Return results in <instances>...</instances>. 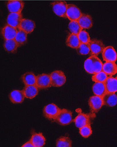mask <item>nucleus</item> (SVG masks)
I'll list each match as a JSON object with an SVG mask.
<instances>
[{"label": "nucleus", "mask_w": 117, "mask_h": 147, "mask_svg": "<svg viewBox=\"0 0 117 147\" xmlns=\"http://www.w3.org/2000/svg\"><path fill=\"white\" fill-rule=\"evenodd\" d=\"M103 64L97 56L92 55L85 61L84 68L90 74H94L102 71Z\"/></svg>", "instance_id": "obj_1"}, {"label": "nucleus", "mask_w": 117, "mask_h": 147, "mask_svg": "<svg viewBox=\"0 0 117 147\" xmlns=\"http://www.w3.org/2000/svg\"><path fill=\"white\" fill-rule=\"evenodd\" d=\"M54 121L61 125H69L73 121L72 112L67 109H61Z\"/></svg>", "instance_id": "obj_2"}, {"label": "nucleus", "mask_w": 117, "mask_h": 147, "mask_svg": "<svg viewBox=\"0 0 117 147\" xmlns=\"http://www.w3.org/2000/svg\"><path fill=\"white\" fill-rule=\"evenodd\" d=\"M51 86L60 87L63 86L66 83V77L62 71H55L50 74Z\"/></svg>", "instance_id": "obj_3"}, {"label": "nucleus", "mask_w": 117, "mask_h": 147, "mask_svg": "<svg viewBox=\"0 0 117 147\" xmlns=\"http://www.w3.org/2000/svg\"><path fill=\"white\" fill-rule=\"evenodd\" d=\"M76 111L78 115L74 119V122L78 128L91 125L92 116L90 115L84 113L80 109H77Z\"/></svg>", "instance_id": "obj_4"}, {"label": "nucleus", "mask_w": 117, "mask_h": 147, "mask_svg": "<svg viewBox=\"0 0 117 147\" xmlns=\"http://www.w3.org/2000/svg\"><path fill=\"white\" fill-rule=\"evenodd\" d=\"M51 4L53 12L57 16L62 18H67L66 12L68 4L66 2L55 1Z\"/></svg>", "instance_id": "obj_5"}, {"label": "nucleus", "mask_w": 117, "mask_h": 147, "mask_svg": "<svg viewBox=\"0 0 117 147\" xmlns=\"http://www.w3.org/2000/svg\"><path fill=\"white\" fill-rule=\"evenodd\" d=\"M61 109L54 104H50L44 107L43 115L49 120H55Z\"/></svg>", "instance_id": "obj_6"}, {"label": "nucleus", "mask_w": 117, "mask_h": 147, "mask_svg": "<svg viewBox=\"0 0 117 147\" xmlns=\"http://www.w3.org/2000/svg\"><path fill=\"white\" fill-rule=\"evenodd\" d=\"M88 105L92 113H98L104 105L102 97L96 95L91 96L88 100Z\"/></svg>", "instance_id": "obj_7"}, {"label": "nucleus", "mask_w": 117, "mask_h": 147, "mask_svg": "<svg viewBox=\"0 0 117 147\" xmlns=\"http://www.w3.org/2000/svg\"><path fill=\"white\" fill-rule=\"evenodd\" d=\"M35 85L39 89H46L51 87L50 75L43 73L37 75Z\"/></svg>", "instance_id": "obj_8"}, {"label": "nucleus", "mask_w": 117, "mask_h": 147, "mask_svg": "<svg viewBox=\"0 0 117 147\" xmlns=\"http://www.w3.org/2000/svg\"><path fill=\"white\" fill-rule=\"evenodd\" d=\"M103 60L106 62H116L117 54L114 48L112 46L105 47L102 52Z\"/></svg>", "instance_id": "obj_9"}, {"label": "nucleus", "mask_w": 117, "mask_h": 147, "mask_svg": "<svg viewBox=\"0 0 117 147\" xmlns=\"http://www.w3.org/2000/svg\"><path fill=\"white\" fill-rule=\"evenodd\" d=\"M82 14L81 10L76 5L72 4L67 5L66 15L70 21H78Z\"/></svg>", "instance_id": "obj_10"}, {"label": "nucleus", "mask_w": 117, "mask_h": 147, "mask_svg": "<svg viewBox=\"0 0 117 147\" xmlns=\"http://www.w3.org/2000/svg\"><path fill=\"white\" fill-rule=\"evenodd\" d=\"M92 55L98 56L102 53L105 47L103 42L100 40L94 39L90 40L88 43Z\"/></svg>", "instance_id": "obj_11"}, {"label": "nucleus", "mask_w": 117, "mask_h": 147, "mask_svg": "<svg viewBox=\"0 0 117 147\" xmlns=\"http://www.w3.org/2000/svg\"><path fill=\"white\" fill-rule=\"evenodd\" d=\"M22 19L21 13H10L7 18V23L18 30Z\"/></svg>", "instance_id": "obj_12"}, {"label": "nucleus", "mask_w": 117, "mask_h": 147, "mask_svg": "<svg viewBox=\"0 0 117 147\" xmlns=\"http://www.w3.org/2000/svg\"><path fill=\"white\" fill-rule=\"evenodd\" d=\"M24 3L21 1H9L7 7L10 13H21L24 7Z\"/></svg>", "instance_id": "obj_13"}, {"label": "nucleus", "mask_w": 117, "mask_h": 147, "mask_svg": "<svg viewBox=\"0 0 117 147\" xmlns=\"http://www.w3.org/2000/svg\"><path fill=\"white\" fill-rule=\"evenodd\" d=\"M18 29L14 27L7 24L1 30L2 34L5 40L13 39L15 38Z\"/></svg>", "instance_id": "obj_14"}, {"label": "nucleus", "mask_w": 117, "mask_h": 147, "mask_svg": "<svg viewBox=\"0 0 117 147\" xmlns=\"http://www.w3.org/2000/svg\"><path fill=\"white\" fill-rule=\"evenodd\" d=\"M102 98L104 105L109 107H113L116 105L117 95L115 93L106 92Z\"/></svg>", "instance_id": "obj_15"}, {"label": "nucleus", "mask_w": 117, "mask_h": 147, "mask_svg": "<svg viewBox=\"0 0 117 147\" xmlns=\"http://www.w3.org/2000/svg\"><path fill=\"white\" fill-rule=\"evenodd\" d=\"M35 27L34 21L27 18H23L20 24L19 29L21 30L27 34H30L33 31Z\"/></svg>", "instance_id": "obj_16"}, {"label": "nucleus", "mask_w": 117, "mask_h": 147, "mask_svg": "<svg viewBox=\"0 0 117 147\" xmlns=\"http://www.w3.org/2000/svg\"><path fill=\"white\" fill-rule=\"evenodd\" d=\"M25 98L22 90H14L9 94V100L13 104H21L23 102Z\"/></svg>", "instance_id": "obj_17"}, {"label": "nucleus", "mask_w": 117, "mask_h": 147, "mask_svg": "<svg viewBox=\"0 0 117 147\" xmlns=\"http://www.w3.org/2000/svg\"><path fill=\"white\" fill-rule=\"evenodd\" d=\"M77 21L80 27L82 29H88L91 28L93 25L92 18L91 16L89 15L82 14Z\"/></svg>", "instance_id": "obj_18"}, {"label": "nucleus", "mask_w": 117, "mask_h": 147, "mask_svg": "<svg viewBox=\"0 0 117 147\" xmlns=\"http://www.w3.org/2000/svg\"><path fill=\"white\" fill-rule=\"evenodd\" d=\"M106 92H117V79L112 77H108L104 82Z\"/></svg>", "instance_id": "obj_19"}, {"label": "nucleus", "mask_w": 117, "mask_h": 147, "mask_svg": "<svg viewBox=\"0 0 117 147\" xmlns=\"http://www.w3.org/2000/svg\"><path fill=\"white\" fill-rule=\"evenodd\" d=\"M38 88L35 85L25 86L22 90L25 98L32 99L35 97L38 93Z\"/></svg>", "instance_id": "obj_20"}, {"label": "nucleus", "mask_w": 117, "mask_h": 147, "mask_svg": "<svg viewBox=\"0 0 117 147\" xmlns=\"http://www.w3.org/2000/svg\"><path fill=\"white\" fill-rule=\"evenodd\" d=\"M34 147H41L45 145L46 139L42 133H34L30 140Z\"/></svg>", "instance_id": "obj_21"}, {"label": "nucleus", "mask_w": 117, "mask_h": 147, "mask_svg": "<svg viewBox=\"0 0 117 147\" xmlns=\"http://www.w3.org/2000/svg\"><path fill=\"white\" fill-rule=\"evenodd\" d=\"M21 80L25 86L35 85L36 76L32 72H27L21 76Z\"/></svg>", "instance_id": "obj_22"}, {"label": "nucleus", "mask_w": 117, "mask_h": 147, "mask_svg": "<svg viewBox=\"0 0 117 147\" xmlns=\"http://www.w3.org/2000/svg\"><path fill=\"white\" fill-rule=\"evenodd\" d=\"M102 71L110 76L117 73V65L115 62H106L103 64Z\"/></svg>", "instance_id": "obj_23"}, {"label": "nucleus", "mask_w": 117, "mask_h": 147, "mask_svg": "<svg viewBox=\"0 0 117 147\" xmlns=\"http://www.w3.org/2000/svg\"><path fill=\"white\" fill-rule=\"evenodd\" d=\"M66 44L67 46L70 48L76 49L79 47L81 42L78 39L77 35L71 34L67 36Z\"/></svg>", "instance_id": "obj_24"}, {"label": "nucleus", "mask_w": 117, "mask_h": 147, "mask_svg": "<svg viewBox=\"0 0 117 147\" xmlns=\"http://www.w3.org/2000/svg\"><path fill=\"white\" fill-rule=\"evenodd\" d=\"M18 47L19 46L15 39L5 40L3 45L5 50L10 53H15Z\"/></svg>", "instance_id": "obj_25"}, {"label": "nucleus", "mask_w": 117, "mask_h": 147, "mask_svg": "<svg viewBox=\"0 0 117 147\" xmlns=\"http://www.w3.org/2000/svg\"><path fill=\"white\" fill-rule=\"evenodd\" d=\"M92 91L93 93L96 95L103 97L106 93L104 83L97 82L95 83L92 86Z\"/></svg>", "instance_id": "obj_26"}, {"label": "nucleus", "mask_w": 117, "mask_h": 147, "mask_svg": "<svg viewBox=\"0 0 117 147\" xmlns=\"http://www.w3.org/2000/svg\"><path fill=\"white\" fill-rule=\"evenodd\" d=\"M15 40L19 47L23 46L27 43V34L21 30H18Z\"/></svg>", "instance_id": "obj_27"}, {"label": "nucleus", "mask_w": 117, "mask_h": 147, "mask_svg": "<svg viewBox=\"0 0 117 147\" xmlns=\"http://www.w3.org/2000/svg\"><path fill=\"white\" fill-rule=\"evenodd\" d=\"M72 141L69 137L64 136L59 137L56 141V146L57 147H72Z\"/></svg>", "instance_id": "obj_28"}, {"label": "nucleus", "mask_w": 117, "mask_h": 147, "mask_svg": "<svg viewBox=\"0 0 117 147\" xmlns=\"http://www.w3.org/2000/svg\"><path fill=\"white\" fill-rule=\"evenodd\" d=\"M68 28L71 34L77 35L82 30L77 21H71L68 25Z\"/></svg>", "instance_id": "obj_29"}, {"label": "nucleus", "mask_w": 117, "mask_h": 147, "mask_svg": "<svg viewBox=\"0 0 117 147\" xmlns=\"http://www.w3.org/2000/svg\"><path fill=\"white\" fill-rule=\"evenodd\" d=\"M107 78H108L107 74L102 71L100 72L94 74L92 77V81L95 83H97V82L104 83Z\"/></svg>", "instance_id": "obj_30"}, {"label": "nucleus", "mask_w": 117, "mask_h": 147, "mask_svg": "<svg viewBox=\"0 0 117 147\" xmlns=\"http://www.w3.org/2000/svg\"><path fill=\"white\" fill-rule=\"evenodd\" d=\"M78 36L81 43L88 44L91 40L89 34L85 30H82L78 34Z\"/></svg>", "instance_id": "obj_31"}, {"label": "nucleus", "mask_w": 117, "mask_h": 147, "mask_svg": "<svg viewBox=\"0 0 117 147\" xmlns=\"http://www.w3.org/2000/svg\"><path fill=\"white\" fill-rule=\"evenodd\" d=\"M79 55H86L90 52L88 44L81 43L79 47L76 49Z\"/></svg>", "instance_id": "obj_32"}, {"label": "nucleus", "mask_w": 117, "mask_h": 147, "mask_svg": "<svg viewBox=\"0 0 117 147\" xmlns=\"http://www.w3.org/2000/svg\"><path fill=\"white\" fill-rule=\"evenodd\" d=\"M79 133L84 138H88L92 134V130L90 125L85 126L79 128Z\"/></svg>", "instance_id": "obj_33"}, {"label": "nucleus", "mask_w": 117, "mask_h": 147, "mask_svg": "<svg viewBox=\"0 0 117 147\" xmlns=\"http://www.w3.org/2000/svg\"><path fill=\"white\" fill-rule=\"evenodd\" d=\"M22 147H34L33 145L32 144L31 142L30 141V140L29 142H27L25 143V144H23Z\"/></svg>", "instance_id": "obj_34"}, {"label": "nucleus", "mask_w": 117, "mask_h": 147, "mask_svg": "<svg viewBox=\"0 0 117 147\" xmlns=\"http://www.w3.org/2000/svg\"><path fill=\"white\" fill-rule=\"evenodd\" d=\"M116 79H117V76H116Z\"/></svg>", "instance_id": "obj_35"}]
</instances>
